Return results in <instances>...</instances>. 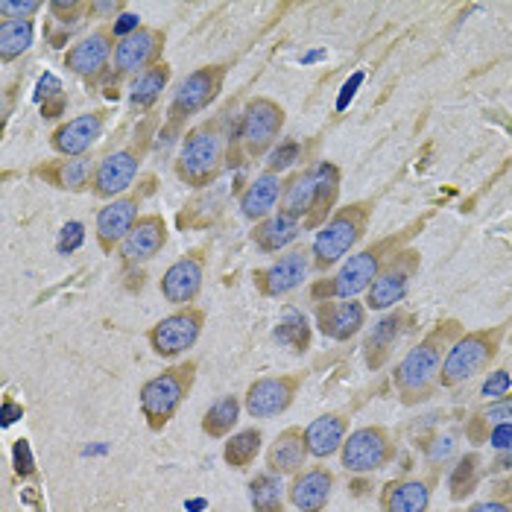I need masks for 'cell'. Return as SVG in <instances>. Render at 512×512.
Returning a JSON list of instances; mask_svg holds the SVG:
<instances>
[{"mask_svg":"<svg viewBox=\"0 0 512 512\" xmlns=\"http://www.w3.org/2000/svg\"><path fill=\"white\" fill-rule=\"evenodd\" d=\"M387 512H428L431 507V489L425 480H401L390 483L384 498H381Z\"/></svg>","mask_w":512,"mask_h":512,"instance_id":"f546056e","label":"cell"},{"mask_svg":"<svg viewBox=\"0 0 512 512\" xmlns=\"http://www.w3.org/2000/svg\"><path fill=\"white\" fill-rule=\"evenodd\" d=\"M349 434V419L340 416V413H325L314 419L308 428H305V442H308V454L316 460H325L331 454H337L346 442Z\"/></svg>","mask_w":512,"mask_h":512,"instance_id":"484cf974","label":"cell"},{"mask_svg":"<svg viewBox=\"0 0 512 512\" xmlns=\"http://www.w3.org/2000/svg\"><path fill=\"white\" fill-rule=\"evenodd\" d=\"M454 445H457V442H454V436H439V439L434 442V448L428 451V460H431V463L448 460V457L454 454Z\"/></svg>","mask_w":512,"mask_h":512,"instance_id":"7dc6e473","label":"cell"},{"mask_svg":"<svg viewBox=\"0 0 512 512\" xmlns=\"http://www.w3.org/2000/svg\"><path fill=\"white\" fill-rule=\"evenodd\" d=\"M284 188L287 182L278 176V173H270L264 170L258 179L249 182V188L240 194V214L252 223H261L267 220L270 214H276V205L284 197Z\"/></svg>","mask_w":512,"mask_h":512,"instance_id":"cb8c5ba5","label":"cell"},{"mask_svg":"<svg viewBox=\"0 0 512 512\" xmlns=\"http://www.w3.org/2000/svg\"><path fill=\"white\" fill-rule=\"evenodd\" d=\"M299 232H302V223L293 220L290 214L278 211V214H270L267 220L255 223V229H252V243H255L261 252L273 255V252L287 249V246L299 237Z\"/></svg>","mask_w":512,"mask_h":512,"instance_id":"83f0119b","label":"cell"},{"mask_svg":"<svg viewBox=\"0 0 512 512\" xmlns=\"http://www.w3.org/2000/svg\"><path fill=\"white\" fill-rule=\"evenodd\" d=\"M322 56H325V50H316V53H308V56H305V62H314V59H322Z\"/></svg>","mask_w":512,"mask_h":512,"instance_id":"f5cc1de1","label":"cell"},{"mask_svg":"<svg viewBox=\"0 0 512 512\" xmlns=\"http://www.w3.org/2000/svg\"><path fill=\"white\" fill-rule=\"evenodd\" d=\"M273 337H276L281 346H287L290 352H296V355H302V352L311 349V325H308L305 314L296 311V308H287L284 311V319L278 322Z\"/></svg>","mask_w":512,"mask_h":512,"instance_id":"d590c367","label":"cell"},{"mask_svg":"<svg viewBox=\"0 0 512 512\" xmlns=\"http://www.w3.org/2000/svg\"><path fill=\"white\" fill-rule=\"evenodd\" d=\"M240 407L243 404H240L237 395H223L202 416V431L211 436V439H223L226 434H232V428H235L237 419H240Z\"/></svg>","mask_w":512,"mask_h":512,"instance_id":"836d02e7","label":"cell"},{"mask_svg":"<svg viewBox=\"0 0 512 512\" xmlns=\"http://www.w3.org/2000/svg\"><path fill=\"white\" fill-rule=\"evenodd\" d=\"M12 457H15V474L18 477H33L36 474V460H33V451H30V442L27 439H18L15 442Z\"/></svg>","mask_w":512,"mask_h":512,"instance_id":"7bdbcfd3","label":"cell"},{"mask_svg":"<svg viewBox=\"0 0 512 512\" xmlns=\"http://www.w3.org/2000/svg\"><path fill=\"white\" fill-rule=\"evenodd\" d=\"M302 378L299 375H278V378H258L249 390H246V413L252 419H273L278 413H284L293 398L299 395Z\"/></svg>","mask_w":512,"mask_h":512,"instance_id":"2e32d148","label":"cell"},{"mask_svg":"<svg viewBox=\"0 0 512 512\" xmlns=\"http://www.w3.org/2000/svg\"><path fill=\"white\" fill-rule=\"evenodd\" d=\"M331 489H334V474L325 466H314L308 472L293 474V483L287 486V498L296 510L322 512L331 501Z\"/></svg>","mask_w":512,"mask_h":512,"instance_id":"603a6c76","label":"cell"},{"mask_svg":"<svg viewBox=\"0 0 512 512\" xmlns=\"http://www.w3.org/2000/svg\"><path fill=\"white\" fill-rule=\"evenodd\" d=\"M106 112H85L74 120H65L53 129L50 147L62 158H82L91 153V147L103 138L106 129Z\"/></svg>","mask_w":512,"mask_h":512,"instance_id":"ac0fdd59","label":"cell"},{"mask_svg":"<svg viewBox=\"0 0 512 512\" xmlns=\"http://www.w3.org/2000/svg\"><path fill=\"white\" fill-rule=\"evenodd\" d=\"M404 322H407V316L401 314V311H395L387 319H381L375 328H372V334L366 337V363L372 366V369H378L387 357H390V349L395 346V340L401 337V331H404Z\"/></svg>","mask_w":512,"mask_h":512,"instance_id":"1f68e13d","label":"cell"},{"mask_svg":"<svg viewBox=\"0 0 512 512\" xmlns=\"http://www.w3.org/2000/svg\"><path fill=\"white\" fill-rule=\"evenodd\" d=\"M94 170L97 164L91 161V156L82 158H53V161H44L33 167V176L59 188V191H68V194H85L91 191V182H94Z\"/></svg>","mask_w":512,"mask_h":512,"instance_id":"44dd1931","label":"cell"},{"mask_svg":"<svg viewBox=\"0 0 512 512\" xmlns=\"http://www.w3.org/2000/svg\"><path fill=\"white\" fill-rule=\"evenodd\" d=\"M147 150H150V138L106 153V156L97 161L94 182H91V194L97 199H109V202L118 199L120 194H126L135 185L138 173H141V164H144Z\"/></svg>","mask_w":512,"mask_h":512,"instance_id":"9c48e42d","label":"cell"},{"mask_svg":"<svg viewBox=\"0 0 512 512\" xmlns=\"http://www.w3.org/2000/svg\"><path fill=\"white\" fill-rule=\"evenodd\" d=\"M41 97H44V103L62 97V82L53 77V74H44V77L39 79V85H36V100H41Z\"/></svg>","mask_w":512,"mask_h":512,"instance_id":"f6af8a7d","label":"cell"},{"mask_svg":"<svg viewBox=\"0 0 512 512\" xmlns=\"http://www.w3.org/2000/svg\"><path fill=\"white\" fill-rule=\"evenodd\" d=\"M21 413H24V410H21L18 404L6 401V404H3V428H9V425H12L15 419H21Z\"/></svg>","mask_w":512,"mask_h":512,"instance_id":"f907efd6","label":"cell"},{"mask_svg":"<svg viewBox=\"0 0 512 512\" xmlns=\"http://www.w3.org/2000/svg\"><path fill=\"white\" fill-rule=\"evenodd\" d=\"M261 442H264V434H261L258 428H246V431H240V434H235L226 442L223 460H226L232 469L243 472V469H249V466L255 463V457H258V451H261Z\"/></svg>","mask_w":512,"mask_h":512,"instance_id":"8d00e7d4","label":"cell"},{"mask_svg":"<svg viewBox=\"0 0 512 512\" xmlns=\"http://www.w3.org/2000/svg\"><path fill=\"white\" fill-rule=\"evenodd\" d=\"M170 82V65L167 62H158L153 68L141 71L138 77L129 79V106L141 115V112H150L161 100V91L167 88Z\"/></svg>","mask_w":512,"mask_h":512,"instance_id":"f1b7e54d","label":"cell"},{"mask_svg":"<svg viewBox=\"0 0 512 512\" xmlns=\"http://www.w3.org/2000/svg\"><path fill=\"white\" fill-rule=\"evenodd\" d=\"M202 281H205V252L194 249L191 255H182L179 261H173L164 270V276L158 281V290H161L164 302L188 308L199 296Z\"/></svg>","mask_w":512,"mask_h":512,"instance_id":"5bb4252c","label":"cell"},{"mask_svg":"<svg viewBox=\"0 0 512 512\" xmlns=\"http://www.w3.org/2000/svg\"><path fill=\"white\" fill-rule=\"evenodd\" d=\"M138 208H141V197L135 194V197L112 199V202H106L97 211L94 235H97V243H100L103 255H112L115 249H120V243L132 232V226L141 220Z\"/></svg>","mask_w":512,"mask_h":512,"instance_id":"e0dca14e","label":"cell"},{"mask_svg":"<svg viewBox=\"0 0 512 512\" xmlns=\"http://www.w3.org/2000/svg\"><path fill=\"white\" fill-rule=\"evenodd\" d=\"M226 164V135L220 132V123H199L182 141V150L176 158V176L191 188H211Z\"/></svg>","mask_w":512,"mask_h":512,"instance_id":"6da1fadb","label":"cell"},{"mask_svg":"<svg viewBox=\"0 0 512 512\" xmlns=\"http://www.w3.org/2000/svg\"><path fill=\"white\" fill-rule=\"evenodd\" d=\"M226 74H229L226 65H205L182 79L167 109V129H179V123L205 112L220 97Z\"/></svg>","mask_w":512,"mask_h":512,"instance_id":"ba28073f","label":"cell"},{"mask_svg":"<svg viewBox=\"0 0 512 512\" xmlns=\"http://www.w3.org/2000/svg\"><path fill=\"white\" fill-rule=\"evenodd\" d=\"M314 170V185H316V199L311 217L302 223V229L314 232L322 229L331 217V211L337 208V199H340V167L334 161H316Z\"/></svg>","mask_w":512,"mask_h":512,"instance_id":"d4e9b609","label":"cell"},{"mask_svg":"<svg viewBox=\"0 0 512 512\" xmlns=\"http://www.w3.org/2000/svg\"><path fill=\"white\" fill-rule=\"evenodd\" d=\"M489 445L501 454V451H507L512 445V422H504V425H495L492 428V434H489Z\"/></svg>","mask_w":512,"mask_h":512,"instance_id":"bcb514c9","label":"cell"},{"mask_svg":"<svg viewBox=\"0 0 512 512\" xmlns=\"http://www.w3.org/2000/svg\"><path fill=\"white\" fill-rule=\"evenodd\" d=\"M469 512H512V507L504 501H483V504H474Z\"/></svg>","mask_w":512,"mask_h":512,"instance_id":"681fc988","label":"cell"},{"mask_svg":"<svg viewBox=\"0 0 512 512\" xmlns=\"http://www.w3.org/2000/svg\"><path fill=\"white\" fill-rule=\"evenodd\" d=\"M302 144L299 141H281V144H276V150L267 156V170L270 173H284L287 167H293L296 161H302Z\"/></svg>","mask_w":512,"mask_h":512,"instance_id":"f35d334b","label":"cell"},{"mask_svg":"<svg viewBox=\"0 0 512 512\" xmlns=\"http://www.w3.org/2000/svg\"><path fill=\"white\" fill-rule=\"evenodd\" d=\"M305 460H308V442H305V431L299 428H287L284 434H278L273 448L267 451V469L278 477L299 474Z\"/></svg>","mask_w":512,"mask_h":512,"instance_id":"4316f807","label":"cell"},{"mask_svg":"<svg viewBox=\"0 0 512 512\" xmlns=\"http://www.w3.org/2000/svg\"><path fill=\"white\" fill-rule=\"evenodd\" d=\"M343 466L346 472L352 474H369L384 469L395 457L393 439L384 428H360L355 434H349V439L340 448Z\"/></svg>","mask_w":512,"mask_h":512,"instance_id":"7c38bea8","label":"cell"},{"mask_svg":"<svg viewBox=\"0 0 512 512\" xmlns=\"http://www.w3.org/2000/svg\"><path fill=\"white\" fill-rule=\"evenodd\" d=\"M82 243H85V226L74 220V223L62 226L59 240H56V249H59V255H71V252H77Z\"/></svg>","mask_w":512,"mask_h":512,"instance_id":"b9f144b4","label":"cell"},{"mask_svg":"<svg viewBox=\"0 0 512 512\" xmlns=\"http://www.w3.org/2000/svg\"><path fill=\"white\" fill-rule=\"evenodd\" d=\"M281 129H284V109L270 97H255L246 103L240 115L235 141L246 158H264L276 150Z\"/></svg>","mask_w":512,"mask_h":512,"instance_id":"52a82bcc","label":"cell"},{"mask_svg":"<svg viewBox=\"0 0 512 512\" xmlns=\"http://www.w3.org/2000/svg\"><path fill=\"white\" fill-rule=\"evenodd\" d=\"M33 21H0V62H12L33 47Z\"/></svg>","mask_w":512,"mask_h":512,"instance_id":"e575fe53","label":"cell"},{"mask_svg":"<svg viewBox=\"0 0 512 512\" xmlns=\"http://www.w3.org/2000/svg\"><path fill=\"white\" fill-rule=\"evenodd\" d=\"M41 6V0H3L0 15L3 21H30V15H36Z\"/></svg>","mask_w":512,"mask_h":512,"instance_id":"60d3db41","label":"cell"},{"mask_svg":"<svg viewBox=\"0 0 512 512\" xmlns=\"http://www.w3.org/2000/svg\"><path fill=\"white\" fill-rule=\"evenodd\" d=\"M477 466H480V457H477V454L463 457V460L454 466L451 480H448V486H451V498H454V501H463L466 495H472L474 492V486H477Z\"/></svg>","mask_w":512,"mask_h":512,"instance_id":"74e56055","label":"cell"},{"mask_svg":"<svg viewBox=\"0 0 512 512\" xmlns=\"http://www.w3.org/2000/svg\"><path fill=\"white\" fill-rule=\"evenodd\" d=\"M316 199V185H314V170H302L296 173L287 188H284V197H281V211L290 214L293 220L305 223L314 211Z\"/></svg>","mask_w":512,"mask_h":512,"instance_id":"4dcf8cb0","label":"cell"},{"mask_svg":"<svg viewBox=\"0 0 512 512\" xmlns=\"http://www.w3.org/2000/svg\"><path fill=\"white\" fill-rule=\"evenodd\" d=\"M363 82V74L357 71L355 77L349 79L346 85H343V97H340V103H337V109H346V103H352V97H355V88Z\"/></svg>","mask_w":512,"mask_h":512,"instance_id":"c3c4849f","label":"cell"},{"mask_svg":"<svg viewBox=\"0 0 512 512\" xmlns=\"http://www.w3.org/2000/svg\"><path fill=\"white\" fill-rule=\"evenodd\" d=\"M205 328V311L202 308H179L176 314L158 319L156 325L150 328L147 340H150V349L158 357H179L182 352H188L191 346H197L199 334Z\"/></svg>","mask_w":512,"mask_h":512,"instance_id":"30bf717a","label":"cell"},{"mask_svg":"<svg viewBox=\"0 0 512 512\" xmlns=\"http://www.w3.org/2000/svg\"><path fill=\"white\" fill-rule=\"evenodd\" d=\"M445 340H448V331H434L431 337H425L416 349H410L407 355L401 357V363L395 366V387L398 393L404 395L407 401L413 398H422L439 381V372H442V360L448 355L445 349Z\"/></svg>","mask_w":512,"mask_h":512,"instance_id":"5b68a950","label":"cell"},{"mask_svg":"<svg viewBox=\"0 0 512 512\" xmlns=\"http://www.w3.org/2000/svg\"><path fill=\"white\" fill-rule=\"evenodd\" d=\"M498 343H501V331H474L460 340L451 343L448 355L442 360V372H439V384L442 387H460L466 381H472L474 375H480L495 355H498Z\"/></svg>","mask_w":512,"mask_h":512,"instance_id":"8992f818","label":"cell"},{"mask_svg":"<svg viewBox=\"0 0 512 512\" xmlns=\"http://www.w3.org/2000/svg\"><path fill=\"white\" fill-rule=\"evenodd\" d=\"M316 325L319 331L334 340V343H346L360 328L366 325V305H360L355 299H343V302H325L316 308Z\"/></svg>","mask_w":512,"mask_h":512,"instance_id":"7402d4cb","label":"cell"},{"mask_svg":"<svg viewBox=\"0 0 512 512\" xmlns=\"http://www.w3.org/2000/svg\"><path fill=\"white\" fill-rule=\"evenodd\" d=\"M164 30L141 27L138 33L126 36L115 47V74L118 77H138L141 71L153 68L161 62L164 53Z\"/></svg>","mask_w":512,"mask_h":512,"instance_id":"9a60e30c","label":"cell"},{"mask_svg":"<svg viewBox=\"0 0 512 512\" xmlns=\"http://www.w3.org/2000/svg\"><path fill=\"white\" fill-rule=\"evenodd\" d=\"M510 390H512L510 372H507V369H495V372H489V378L483 381L480 395H483V398H489V401H501V398H507Z\"/></svg>","mask_w":512,"mask_h":512,"instance_id":"ab89813d","label":"cell"},{"mask_svg":"<svg viewBox=\"0 0 512 512\" xmlns=\"http://www.w3.org/2000/svg\"><path fill=\"white\" fill-rule=\"evenodd\" d=\"M390 252H395V240H381L363 252H355L334 276L319 278L311 287L314 302H343V299H357L372 287V281L384 270Z\"/></svg>","mask_w":512,"mask_h":512,"instance_id":"7a4b0ae2","label":"cell"},{"mask_svg":"<svg viewBox=\"0 0 512 512\" xmlns=\"http://www.w3.org/2000/svg\"><path fill=\"white\" fill-rule=\"evenodd\" d=\"M504 404H507V413H510V419H512V395L510 398H504Z\"/></svg>","mask_w":512,"mask_h":512,"instance_id":"db71d44e","label":"cell"},{"mask_svg":"<svg viewBox=\"0 0 512 512\" xmlns=\"http://www.w3.org/2000/svg\"><path fill=\"white\" fill-rule=\"evenodd\" d=\"M416 270H419V252L416 249L395 252L393 258L384 264V270L378 273V278L372 281V287L366 290V308L369 311H387V308L398 305L407 296Z\"/></svg>","mask_w":512,"mask_h":512,"instance_id":"8fae6325","label":"cell"},{"mask_svg":"<svg viewBox=\"0 0 512 512\" xmlns=\"http://www.w3.org/2000/svg\"><path fill=\"white\" fill-rule=\"evenodd\" d=\"M138 30H141V18L132 15V12H123V15H118V21L112 24V36L118 41L132 36V33H138Z\"/></svg>","mask_w":512,"mask_h":512,"instance_id":"ee69618b","label":"cell"},{"mask_svg":"<svg viewBox=\"0 0 512 512\" xmlns=\"http://www.w3.org/2000/svg\"><path fill=\"white\" fill-rule=\"evenodd\" d=\"M194 378H197V363L185 360V363L164 369L161 375L150 378L141 387V413H144L150 431H164L170 425V419L176 416V410L191 393Z\"/></svg>","mask_w":512,"mask_h":512,"instance_id":"3957f363","label":"cell"},{"mask_svg":"<svg viewBox=\"0 0 512 512\" xmlns=\"http://www.w3.org/2000/svg\"><path fill=\"white\" fill-rule=\"evenodd\" d=\"M167 246V223L161 214H141V220L132 226V232L120 243L118 255L126 267L147 264Z\"/></svg>","mask_w":512,"mask_h":512,"instance_id":"ffe728a7","label":"cell"},{"mask_svg":"<svg viewBox=\"0 0 512 512\" xmlns=\"http://www.w3.org/2000/svg\"><path fill=\"white\" fill-rule=\"evenodd\" d=\"M284 483L273 472L255 474L249 480V504L255 512H284Z\"/></svg>","mask_w":512,"mask_h":512,"instance_id":"d6a6232c","label":"cell"},{"mask_svg":"<svg viewBox=\"0 0 512 512\" xmlns=\"http://www.w3.org/2000/svg\"><path fill=\"white\" fill-rule=\"evenodd\" d=\"M314 267V258L311 252L302 246V249H290L278 258L276 264L264 267V270H255L252 281H255V290L264 296V299H278V296H287L293 293L308 273Z\"/></svg>","mask_w":512,"mask_h":512,"instance_id":"4fadbf2b","label":"cell"},{"mask_svg":"<svg viewBox=\"0 0 512 512\" xmlns=\"http://www.w3.org/2000/svg\"><path fill=\"white\" fill-rule=\"evenodd\" d=\"M372 217V202H355L343 211H337L316 235L314 246H311V258H314L316 270H331L334 264H340L357 243L366 235Z\"/></svg>","mask_w":512,"mask_h":512,"instance_id":"277c9868","label":"cell"},{"mask_svg":"<svg viewBox=\"0 0 512 512\" xmlns=\"http://www.w3.org/2000/svg\"><path fill=\"white\" fill-rule=\"evenodd\" d=\"M115 41L118 39L112 36V27H97V30H91L88 36H82V39L65 53V68L82 79L97 77V74L109 65V59H115V47H118Z\"/></svg>","mask_w":512,"mask_h":512,"instance_id":"d6986e66","label":"cell"},{"mask_svg":"<svg viewBox=\"0 0 512 512\" xmlns=\"http://www.w3.org/2000/svg\"><path fill=\"white\" fill-rule=\"evenodd\" d=\"M495 469H498V472H504V469H512V445L507 448V451H501V457L495 460Z\"/></svg>","mask_w":512,"mask_h":512,"instance_id":"816d5d0a","label":"cell"}]
</instances>
